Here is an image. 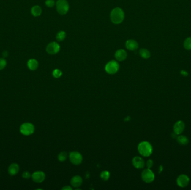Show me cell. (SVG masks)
Returning a JSON list of instances; mask_svg holds the SVG:
<instances>
[{
    "mask_svg": "<svg viewBox=\"0 0 191 190\" xmlns=\"http://www.w3.org/2000/svg\"><path fill=\"white\" fill-rule=\"evenodd\" d=\"M125 19V13L120 7H115L111 11L110 19L114 24H120Z\"/></svg>",
    "mask_w": 191,
    "mask_h": 190,
    "instance_id": "cell-1",
    "label": "cell"
},
{
    "mask_svg": "<svg viewBox=\"0 0 191 190\" xmlns=\"http://www.w3.org/2000/svg\"><path fill=\"white\" fill-rule=\"evenodd\" d=\"M138 151L140 154L144 157H149L153 152V147L148 142L143 141L138 145Z\"/></svg>",
    "mask_w": 191,
    "mask_h": 190,
    "instance_id": "cell-2",
    "label": "cell"
},
{
    "mask_svg": "<svg viewBox=\"0 0 191 190\" xmlns=\"http://www.w3.org/2000/svg\"><path fill=\"white\" fill-rule=\"evenodd\" d=\"M56 11L60 15L67 14L70 9L69 3L67 0H58L56 2Z\"/></svg>",
    "mask_w": 191,
    "mask_h": 190,
    "instance_id": "cell-3",
    "label": "cell"
},
{
    "mask_svg": "<svg viewBox=\"0 0 191 190\" xmlns=\"http://www.w3.org/2000/svg\"><path fill=\"white\" fill-rule=\"evenodd\" d=\"M119 68L120 65L118 62L115 60H111L106 64L105 70L108 74L113 75L118 72Z\"/></svg>",
    "mask_w": 191,
    "mask_h": 190,
    "instance_id": "cell-4",
    "label": "cell"
},
{
    "mask_svg": "<svg viewBox=\"0 0 191 190\" xmlns=\"http://www.w3.org/2000/svg\"><path fill=\"white\" fill-rule=\"evenodd\" d=\"M141 178L146 183H151L154 180L155 175L153 172L150 168L145 169L141 173Z\"/></svg>",
    "mask_w": 191,
    "mask_h": 190,
    "instance_id": "cell-5",
    "label": "cell"
},
{
    "mask_svg": "<svg viewBox=\"0 0 191 190\" xmlns=\"http://www.w3.org/2000/svg\"><path fill=\"white\" fill-rule=\"evenodd\" d=\"M69 158L70 162L75 165H79L81 164L83 161V157L82 154L79 152L77 151L70 152Z\"/></svg>",
    "mask_w": 191,
    "mask_h": 190,
    "instance_id": "cell-6",
    "label": "cell"
},
{
    "mask_svg": "<svg viewBox=\"0 0 191 190\" xmlns=\"http://www.w3.org/2000/svg\"><path fill=\"white\" fill-rule=\"evenodd\" d=\"M35 131V128L33 124L30 123H25L21 125L20 132L25 136H29L32 134Z\"/></svg>",
    "mask_w": 191,
    "mask_h": 190,
    "instance_id": "cell-7",
    "label": "cell"
},
{
    "mask_svg": "<svg viewBox=\"0 0 191 190\" xmlns=\"http://www.w3.org/2000/svg\"><path fill=\"white\" fill-rule=\"evenodd\" d=\"M61 47L59 44L55 41L51 42L47 45L46 48L47 52L50 55H56L60 51Z\"/></svg>",
    "mask_w": 191,
    "mask_h": 190,
    "instance_id": "cell-8",
    "label": "cell"
},
{
    "mask_svg": "<svg viewBox=\"0 0 191 190\" xmlns=\"http://www.w3.org/2000/svg\"><path fill=\"white\" fill-rule=\"evenodd\" d=\"M190 182V178L186 175H181L177 179V183L178 186L181 187H185L188 185Z\"/></svg>",
    "mask_w": 191,
    "mask_h": 190,
    "instance_id": "cell-9",
    "label": "cell"
},
{
    "mask_svg": "<svg viewBox=\"0 0 191 190\" xmlns=\"http://www.w3.org/2000/svg\"><path fill=\"white\" fill-rule=\"evenodd\" d=\"M31 177L34 182L42 183L45 179V175L42 171H36L33 173Z\"/></svg>",
    "mask_w": 191,
    "mask_h": 190,
    "instance_id": "cell-10",
    "label": "cell"
},
{
    "mask_svg": "<svg viewBox=\"0 0 191 190\" xmlns=\"http://www.w3.org/2000/svg\"><path fill=\"white\" fill-rule=\"evenodd\" d=\"M132 165L137 169H142L145 166L144 160L139 156L134 157L132 159Z\"/></svg>",
    "mask_w": 191,
    "mask_h": 190,
    "instance_id": "cell-11",
    "label": "cell"
},
{
    "mask_svg": "<svg viewBox=\"0 0 191 190\" xmlns=\"http://www.w3.org/2000/svg\"><path fill=\"white\" fill-rule=\"evenodd\" d=\"M126 49L130 51H135L139 48V44L136 41L133 39L127 40L125 43Z\"/></svg>",
    "mask_w": 191,
    "mask_h": 190,
    "instance_id": "cell-12",
    "label": "cell"
},
{
    "mask_svg": "<svg viewBox=\"0 0 191 190\" xmlns=\"http://www.w3.org/2000/svg\"><path fill=\"white\" fill-rule=\"evenodd\" d=\"M127 52L124 49L117 50L115 54V57L116 58L117 61H119V62L124 61L127 58Z\"/></svg>",
    "mask_w": 191,
    "mask_h": 190,
    "instance_id": "cell-13",
    "label": "cell"
},
{
    "mask_svg": "<svg viewBox=\"0 0 191 190\" xmlns=\"http://www.w3.org/2000/svg\"><path fill=\"white\" fill-rule=\"evenodd\" d=\"M184 128H185L184 123L183 121L179 120L177 122L174 124V133H176L177 135H178L181 134L183 132Z\"/></svg>",
    "mask_w": 191,
    "mask_h": 190,
    "instance_id": "cell-14",
    "label": "cell"
},
{
    "mask_svg": "<svg viewBox=\"0 0 191 190\" xmlns=\"http://www.w3.org/2000/svg\"><path fill=\"white\" fill-rule=\"evenodd\" d=\"M83 183L82 178L80 176H75L73 177L70 180V184L73 187L78 188L81 186Z\"/></svg>",
    "mask_w": 191,
    "mask_h": 190,
    "instance_id": "cell-15",
    "label": "cell"
},
{
    "mask_svg": "<svg viewBox=\"0 0 191 190\" xmlns=\"http://www.w3.org/2000/svg\"><path fill=\"white\" fill-rule=\"evenodd\" d=\"M19 171V165L16 163H12L8 169L9 173L11 176L16 175Z\"/></svg>",
    "mask_w": 191,
    "mask_h": 190,
    "instance_id": "cell-16",
    "label": "cell"
},
{
    "mask_svg": "<svg viewBox=\"0 0 191 190\" xmlns=\"http://www.w3.org/2000/svg\"><path fill=\"white\" fill-rule=\"evenodd\" d=\"M28 67L31 70H35L39 67V63L37 60L31 59L28 62Z\"/></svg>",
    "mask_w": 191,
    "mask_h": 190,
    "instance_id": "cell-17",
    "label": "cell"
},
{
    "mask_svg": "<svg viewBox=\"0 0 191 190\" xmlns=\"http://www.w3.org/2000/svg\"><path fill=\"white\" fill-rule=\"evenodd\" d=\"M31 14L33 15L34 16L37 17V16H39L40 15L42 14V9L41 7H40L39 6L35 5V6H33V7L31 8Z\"/></svg>",
    "mask_w": 191,
    "mask_h": 190,
    "instance_id": "cell-18",
    "label": "cell"
},
{
    "mask_svg": "<svg viewBox=\"0 0 191 190\" xmlns=\"http://www.w3.org/2000/svg\"><path fill=\"white\" fill-rule=\"evenodd\" d=\"M139 54H140L141 57L143 59H149L151 56L150 52L148 49H145V48L140 49V50H139Z\"/></svg>",
    "mask_w": 191,
    "mask_h": 190,
    "instance_id": "cell-19",
    "label": "cell"
},
{
    "mask_svg": "<svg viewBox=\"0 0 191 190\" xmlns=\"http://www.w3.org/2000/svg\"><path fill=\"white\" fill-rule=\"evenodd\" d=\"M177 142L181 145H186L189 142L188 138L185 136H179L177 137Z\"/></svg>",
    "mask_w": 191,
    "mask_h": 190,
    "instance_id": "cell-20",
    "label": "cell"
},
{
    "mask_svg": "<svg viewBox=\"0 0 191 190\" xmlns=\"http://www.w3.org/2000/svg\"><path fill=\"white\" fill-rule=\"evenodd\" d=\"M66 33L64 31H60L56 33V39L58 41H63L66 38Z\"/></svg>",
    "mask_w": 191,
    "mask_h": 190,
    "instance_id": "cell-21",
    "label": "cell"
},
{
    "mask_svg": "<svg viewBox=\"0 0 191 190\" xmlns=\"http://www.w3.org/2000/svg\"><path fill=\"white\" fill-rule=\"evenodd\" d=\"M183 46L187 50H191V37H189L184 40Z\"/></svg>",
    "mask_w": 191,
    "mask_h": 190,
    "instance_id": "cell-22",
    "label": "cell"
},
{
    "mask_svg": "<svg viewBox=\"0 0 191 190\" xmlns=\"http://www.w3.org/2000/svg\"><path fill=\"white\" fill-rule=\"evenodd\" d=\"M110 172L107 171H102L100 175V177L101 178V179L105 181L108 180L110 178Z\"/></svg>",
    "mask_w": 191,
    "mask_h": 190,
    "instance_id": "cell-23",
    "label": "cell"
},
{
    "mask_svg": "<svg viewBox=\"0 0 191 190\" xmlns=\"http://www.w3.org/2000/svg\"><path fill=\"white\" fill-rule=\"evenodd\" d=\"M67 153L65 152H61L58 154V159L59 161L64 162L65 161V160L67 158Z\"/></svg>",
    "mask_w": 191,
    "mask_h": 190,
    "instance_id": "cell-24",
    "label": "cell"
},
{
    "mask_svg": "<svg viewBox=\"0 0 191 190\" xmlns=\"http://www.w3.org/2000/svg\"><path fill=\"white\" fill-rule=\"evenodd\" d=\"M62 71L60 69H56L53 71V76L55 78H59L62 75Z\"/></svg>",
    "mask_w": 191,
    "mask_h": 190,
    "instance_id": "cell-25",
    "label": "cell"
},
{
    "mask_svg": "<svg viewBox=\"0 0 191 190\" xmlns=\"http://www.w3.org/2000/svg\"><path fill=\"white\" fill-rule=\"evenodd\" d=\"M55 1L54 0H46L45 5L48 7H53L55 6Z\"/></svg>",
    "mask_w": 191,
    "mask_h": 190,
    "instance_id": "cell-26",
    "label": "cell"
},
{
    "mask_svg": "<svg viewBox=\"0 0 191 190\" xmlns=\"http://www.w3.org/2000/svg\"><path fill=\"white\" fill-rule=\"evenodd\" d=\"M6 61L4 58H0V70L4 69L6 66Z\"/></svg>",
    "mask_w": 191,
    "mask_h": 190,
    "instance_id": "cell-27",
    "label": "cell"
},
{
    "mask_svg": "<svg viewBox=\"0 0 191 190\" xmlns=\"http://www.w3.org/2000/svg\"><path fill=\"white\" fill-rule=\"evenodd\" d=\"M23 178H24L28 179L29 178H30L31 174L30 173V172H28V171H25V172H24L23 173Z\"/></svg>",
    "mask_w": 191,
    "mask_h": 190,
    "instance_id": "cell-28",
    "label": "cell"
},
{
    "mask_svg": "<svg viewBox=\"0 0 191 190\" xmlns=\"http://www.w3.org/2000/svg\"><path fill=\"white\" fill-rule=\"evenodd\" d=\"M153 164H154V162L151 160H149L146 162V166L148 167V168H151L153 166Z\"/></svg>",
    "mask_w": 191,
    "mask_h": 190,
    "instance_id": "cell-29",
    "label": "cell"
},
{
    "mask_svg": "<svg viewBox=\"0 0 191 190\" xmlns=\"http://www.w3.org/2000/svg\"><path fill=\"white\" fill-rule=\"evenodd\" d=\"M62 190H72V188L69 186H65L64 187H63L62 189H61Z\"/></svg>",
    "mask_w": 191,
    "mask_h": 190,
    "instance_id": "cell-30",
    "label": "cell"
},
{
    "mask_svg": "<svg viewBox=\"0 0 191 190\" xmlns=\"http://www.w3.org/2000/svg\"><path fill=\"white\" fill-rule=\"evenodd\" d=\"M181 74H182V75H184V76L188 75V73L186 71H184V70H182V71H181Z\"/></svg>",
    "mask_w": 191,
    "mask_h": 190,
    "instance_id": "cell-31",
    "label": "cell"
},
{
    "mask_svg": "<svg viewBox=\"0 0 191 190\" xmlns=\"http://www.w3.org/2000/svg\"><path fill=\"white\" fill-rule=\"evenodd\" d=\"M7 55H7V53L6 51H5V52L3 53V56H4V57H7Z\"/></svg>",
    "mask_w": 191,
    "mask_h": 190,
    "instance_id": "cell-32",
    "label": "cell"
}]
</instances>
